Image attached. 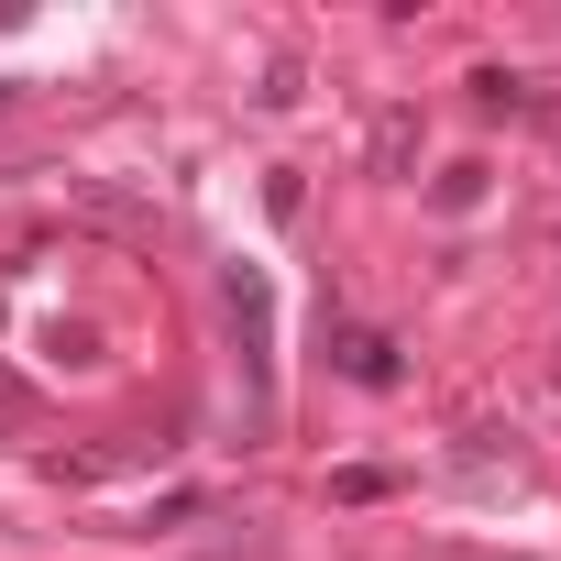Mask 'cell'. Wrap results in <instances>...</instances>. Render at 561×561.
<instances>
[{
    "label": "cell",
    "instance_id": "3",
    "mask_svg": "<svg viewBox=\"0 0 561 561\" xmlns=\"http://www.w3.org/2000/svg\"><path fill=\"white\" fill-rule=\"evenodd\" d=\"M408 154H419V111H386L375 122V176H408Z\"/></svg>",
    "mask_w": 561,
    "mask_h": 561
},
{
    "label": "cell",
    "instance_id": "1",
    "mask_svg": "<svg viewBox=\"0 0 561 561\" xmlns=\"http://www.w3.org/2000/svg\"><path fill=\"white\" fill-rule=\"evenodd\" d=\"M220 298H231V331H242V364H253V430H264V419H275V375H264V320H275V298H264L253 264L220 275Z\"/></svg>",
    "mask_w": 561,
    "mask_h": 561
},
{
    "label": "cell",
    "instance_id": "6",
    "mask_svg": "<svg viewBox=\"0 0 561 561\" xmlns=\"http://www.w3.org/2000/svg\"><path fill=\"white\" fill-rule=\"evenodd\" d=\"M12 408H23V386H0V419H12Z\"/></svg>",
    "mask_w": 561,
    "mask_h": 561
},
{
    "label": "cell",
    "instance_id": "5",
    "mask_svg": "<svg viewBox=\"0 0 561 561\" xmlns=\"http://www.w3.org/2000/svg\"><path fill=\"white\" fill-rule=\"evenodd\" d=\"M430 198H440V209H473V198H484V165H451V176H440Z\"/></svg>",
    "mask_w": 561,
    "mask_h": 561
},
{
    "label": "cell",
    "instance_id": "4",
    "mask_svg": "<svg viewBox=\"0 0 561 561\" xmlns=\"http://www.w3.org/2000/svg\"><path fill=\"white\" fill-rule=\"evenodd\" d=\"M473 111H528V78H506V67H473Z\"/></svg>",
    "mask_w": 561,
    "mask_h": 561
},
{
    "label": "cell",
    "instance_id": "2",
    "mask_svg": "<svg viewBox=\"0 0 561 561\" xmlns=\"http://www.w3.org/2000/svg\"><path fill=\"white\" fill-rule=\"evenodd\" d=\"M331 364H342L353 386H375V397L408 375V364H397V342H386V331H364V320H342V331H331Z\"/></svg>",
    "mask_w": 561,
    "mask_h": 561
}]
</instances>
